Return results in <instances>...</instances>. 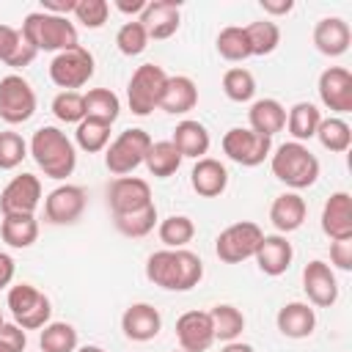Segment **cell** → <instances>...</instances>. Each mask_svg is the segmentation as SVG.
Listing matches in <instances>:
<instances>
[{
	"label": "cell",
	"mask_w": 352,
	"mask_h": 352,
	"mask_svg": "<svg viewBox=\"0 0 352 352\" xmlns=\"http://www.w3.org/2000/svg\"><path fill=\"white\" fill-rule=\"evenodd\" d=\"M349 41H352V30L341 16H324L314 28V44L327 58L344 55L349 50Z\"/></svg>",
	"instance_id": "603a6c76"
},
{
	"label": "cell",
	"mask_w": 352,
	"mask_h": 352,
	"mask_svg": "<svg viewBox=\"0 0 352 352\" xmlns=\"http://www.w3.org/2000/svg\"><path fill=\"white\" fill-rule=\"evenodd\" d=\"M322 231L330 239H352V198L349 192H333L322 209Z\"/></svg>",
	"instance_id": "7402d4cb"
},
{
	"label": "cell",
	"mask_w": 352,
	"mask_h": 352,
	"mask_svg": "<svg viewBox=\"0 0 352 352\" xmlns=\"http://www.w3.org/2000/svg\"><path fill=\"white\" fill-rule=\"evenodd\" d=\"M170 143L179 148L182 160H184V157L201 160V157L209 151V143H212V140H209V132H206V126H204L201 121L184 118V121H179V124H176Z\"/></svg>",
	"instance_id": "484cf974"
},
{
	"label": "cell",
	"mask_w": 352,
	"mask_h": 352,
	"mask_svg": "<svg viewBox=\"0 0 352 352\" xmlns=\"http://www.w3.org/2000/svg\"><path fill=\"white\" fill-rule=\"evenodd\" d=\"M41 204V182L33 173L14 176L0 192V212L3 214H33Z\"/></svg>",
	"instance_id": "7c38bea8"
},
{
	"label": "cell",
	"mask_w": 352,
	"mask_h": 352,
	"mask_svg": "<svg viewBox=\"0 0 352 352\" xmlns=\"http://www.w3.org/2000/svg\"><path fill=\"white\" fill-rule=\"evenodd\" d=\"M305 201L297 192H283L270 206V220L280 234H292L305 223Z\"/></svg>",
	"instance_id": "83f0119b"
},
{
	"label": "cell",
	"mask_w": 352,
	"mask_h": 352,
	"mask_svg": "<svg viewBox=\"0 0 352 352\" xmlns=\"http://www.w3.org/2000/svg\"><path fill=\"white\" fill-rule=\"evenodd\" d=\"M223 94L231 102H250L253 94H256V77L248 69L234 66L223 74Z\"/></svg>",
	"instance_id": "b9f144b4"
},
{
	"label": "cell",
	"mask_w": 352,
	"mask_h": 352,
	"mask_svg": "<svg viewBox=\"0 0 352 352\" xmlns=\"http://www.w3.org/2000/svg\"><path fill=\"white\" fill-rule=\"evenodd\" d=\"M0 352H16V349H14V346H11V344H6V341H3V338H0Z\"/></svg>",
	"instance_id": "9f6ffc18"
},
{
	"label": "cell",
	"mask_w": 352,
	"mask_h": 352,
	"mask_svg": "<svg viewBox=\"0 0 352 352\" xmlns=\"http://www.w3.org/2000/svg\"><path fill=\"white\" fill-rule=\"evenodd\" d=\"M316 138H319L322 148H327V151H333V154H341V151H346L349 143H352V129H349V124H346L344 118L330 116V118H322V121H319Z\"/></svg>",
	"instance_id": "e575fe53"
},
{
	"label": "cell",
	"mask_w": 352,
	"mask_h": 352,
	"mask_svg": "<svg viewBox=\"0 0 352 352\" xmlns=\"http://www.w3.org/2000/svg\"><path fill=\"white\" fill-rule=\"evenodd\" d=\"M143 165L148 168L151 176H157V179H168V176H173V173L179 170V165H182V154H179V148H176L170 140H157V143L151 140Z\"/></svg>",
	"instance_id": "4dcf8cb0"
},
{
	"label": "cell",
	"mask_w": 352,
	"mask_h": 352,
	"mask_svg": "<svg viewBox=\"0 0 352 352\" xmlns=\"http://www.w3.org/2000/svg\"><path fill=\"white\" fill-rule=\"evenodd\" d=\"M220 352H253V346L250 344H242V341H228Z\"/></svg>",
	"instance_id": "db71d44e"
},
{
	"label": "cell",
	"mask_w": 352,
	"mask_h": 352,
	"mask_svg": "<svg viewBox=\"0 0 352 352\" xmlns=\"http://www.w3.org/2000/svg\"><path fill=\"white\" fill-rule=\"evenodd\" d=\"M107 14H110L107 0H77V6H74V19L91 30L102 28L107 22Z\"/></svg>",
	"instance_id": "bcb514c9"
},
{
	"label": "cell",
	"mask_w": 352,
	"mask_h": 352,
	"mask_svg": "<svg viewBox=\"0 0 352 352\" xmlns=\"http://www.w3.org/2000/svg\"><path fill=\"white\" fill-rule=\"evenodd\" d=\"M209 316H212L214 338H220V341H226V344L234 341V338L245 330V316H242V311L234 308V305H228V302L214 305V308L209 311Z\"/></svg>",
	"instance_id": "8d00e7d4"
},
{
	"label": "cell",
	"mask_w": 352,
	"mask_h": 352,
	"mask_svg": "<svg viewBox=\"0 0 352 352\" xmlns=\"http://www.w3.org/2000/svg\"><path fill=\"white\" fill-rule=\"evenodd\" d=\"M8 308L14 316V324H19L22 330H38L50 324V316H52L50 297L30 283H16L8 289Z\"/></svg>",
	"instance_id": "8992f818"
},
{
	"label": "cell",
	"mask_w": 352,
	"mask_h": 352,
	"mask_svg": "<svg viewBox=\"0 0 352 352\" xmlns=\"http://www.w3.org/2000/svg\"><path fill=\"white\" fill-rule=\"evenodd\" d=\"M275 322L286 338H308L316 327V314L308 302H286L278 311Z\"/></svg>",
	"instance_id": "d4e9b609"
},
{
	"label": "cell",
	"mask_w": 352,
	"mask_h": 352,
	"mask_svg": "<svg viewBox=\"0 0 352 352\" xmlns=\"http://www.w3.org/2000/svg\"><path fill=\"white\" fill-rule=\"evenodd\" d=\"M330 261L341 272L352 270V239H333L330 242Z\"/></svg>",
	"instance_id": "7dc6e473"
},
{
	"label": "cell",
	"mask_w": 352,
	"mask_h": 352,
	"mask_svg": "<svg viewBox=\"0 0 352 352\" xmlns=\"http://www.w3.org/2000/svg\"><path fill=\"white\" fill-rule=\"evenodd\" d=\"M223 151L236 165L256 168L272 154V138H264V135L253 132L250 126L248 129L245 126H234V129H228L223 135Z\"/></svg>",
	"instance_id": "30bf717a"
},
{
	"label": "cell",
	"mask_w": 352,
	"mask_h": 352,
	"mask_svg": "<svg viewBox=\"0 0 352 352\" xmlns=\"http://www.w3.org/2000/svg\"><path fill=\"white\" fill-rule=\"evenodd\" d=\"M264 231L250 223V220H242V223H234L228 228H223L214 239V253L220 261L226 264H239L245 258H253L256 256V248L261 242Z\"/></svg>",
	"instance_id": "ba28073f"
},
{
	"label": "cell",
	"mask_w": 352,
	"mask_h": 352,
	"mask_svg": "<svg viewBox=\"0 0 352 352\" xmlns=\"http://www.w3.org/2000/svg\"><path fill=\"white\" fill-rule=\"evenodd\" d=\"M165 82H168V74L162 66L157 63H143L132 72V80L126 85V102H129V110L135 116H148L151 110L160 107V99H162V91H165Z\"/></svg>",
	"instance_id": "5b68a950"
},
{
	"label": "cell",
	"mask_w": 352,
	"mask_h": 352,
	"mask_svg": "<svg viewBox=\"0 0 352 352\" xmlns=\"http://www.w3.org/2000/svg\"><path fill=\"white\" fill-rule=\"evenodd\" d=\"M146 278L168 292H190L204 278V261L187 248H176V250L165 248L148 256Z\"/></svg>",
	"instance_id": "6da1fadb"
},
{
	"label": "cell",
	"mask_w": 352,
	"mask_h": 352,
	"mask_svg": "<svg viewBox=\"0 0 352 352\" xmlns=\"http://www.w3.org/2000/svg\"><path fill=\"white\" fill-rule=\"evenodd\" d=\"M148 204H154V201H151V187H148L146 179L118 176L107 187V206H110L113 214H126V212L143 209Z\"/></svg>",
	"instance_id": "4fadbf2b"
},
{
	"label": "cell",
	"mask_w": 352,
	"mask_h": 352,
	"mask_svg": "<svg viewBox=\"0 0 352 352\" xmlns=\"http://www.w3.org/2000/svg\"><path fill=\"white\" fill-rule=\"evenodd\" d=\"M253 258H256V264H258V270L264 275L278 278V275H283L289 270V264L294 258V248L283 234H264Z\"/></svg>",
	"instance_id": "d6986e66"
},
{
	"label": "cell",
	"mask_w": 352,
	"mask_h": 352,
	"mask_svg": "<svg viewBox=\"0 0 352 352\" xmlns=\"http://www.w3.org/2000/svg\"><path fill=\"white\" fill-rule=\"evenodd\" d=\"M85 212V190L77 184L55 187L44 201V217L55 226H72Z\"/></svg>",
	"instance_id": "5bb4252c"
},
{
	"label": "cell",
	"mask_w": 352,
	"mask_h": 352,
	"mask_svg": "<svg viewBox=\"0 0 352 352\" xmlns=\"http://www.w3.org/2000/svg\"><path fill=\"white\" fill-rule=\"evenodd\" d=\"M30 157L50 179H66L77 168V151L74 143L60 132L58 126H41L30 138Z\"/></svg>",
	"instance_id": "7a4b0ae2"
},
{
	"label": "cell",
	"mask_w": 352,
	"mask_h": 352,
	"mask_svg": "<svg viewBox=\"0 0 352 352\" xmlns=\"http://www.w3.org/2000/svg\"><path fill=\"white\" fill-rule=\"evenodd\" d=\"M28 157V143L16 132H0V170H14Z\"/></svg>",
	"instance_id": "f6af8a7d"
},
{
	"label": "cell",
	"mask_w": 352,
	"mask_h": 352,
	"mask_svg": "<svg viewBox=\"0 0 352 352\" xmlns=\"http://www.w3.org/2000/svg\"><path fill=\"white\" fill-rule=\"evenodd\" d=\"M151 146V135L146 129H124L107 148H104V165L116 176L132 173L138 165H143L146 151Z\"/></svg>",
	"instance_id": "52a82bcc"
},
{
	"label": "cell",
	"mask_w": 352,
	"mask_h": 352,
	"mask_svg": "<svg viewBox=\"0 0 352 352\" xmlns=\"http://www.w3.org/2000/svg\"><path fill=\"white\" fill-rule=\"evenodd\" d=\"M113 223H116V228L124 236L140 239V236H146V234L154 231V226H157V206L148 204V206L135 209V212H126V214H113Z\"/></svg>",
	"instance_id": "836d02e7"
},
{
	"label": "cell",
	"mask_w": 352,
	"mask_h": 352,
	"mask_svg": "<svg viewBox=\"0 0 352 352\" xmlns=\"http://www.w3.org/2000/svg\"><path fill=\"white\" fill-rule=\"evenodd\" d=\"M146 44H148V33H146V28L140 25V19H129V22H124L121 28H118V33H116V47H118V52L121 55H140L143 50H146Z\"/></svg>",
	"instance_id": "7bdbcfd3"
},
{
	"label": "cell",
	"mask_w": 352,
	"mask_h": 352,
	"mask_svg": "<svg viewBox=\"0 0 352 352\" xmlns=\"http://www.w3.org/2000/svg\"><path fill=\"white\" fill-rule=\"evenodd\" d=\"M116 8L121 11V14H126V16H140L143 14V8H146V0H116Z\"/></svg>",
	"instance_id": "f5cc1de1"
},
{
	"label": "cell",
	"mask_w": 352,
	"mask_h": 352,
	"mask_svg": "<svg viewBox=\"0 0 352 352\" xmlns=\"http://www.w3.org/2000/svg\"><path fill=\"white\" fill-rule=\"evenodd\" d=\"M214 44H217L220 58H226V60H231V63L250 58V41H248V33H245V28H239V25H228V28H223V30L217 33V41H214Z\"/></svg>",
	"instance_id": "ab89813d"
},
{
	"label": "cell",
	"mask_w": 352,
	"mask_h": 352,
	"mask_svg": "<svg viewBox=\"0 0 352 352\" xmlns=\"http://www.w3.org/2000/svg\"><path fill=\"white\" fill-rule=\"evenodd\" d=\"M270 168L278 182L292 190H305L319 179V160L305 143H280L275 154H270Z\"/></svg>",
	"instance_id": "277c9868"
},
{
	"label": "cell",
	"mask_w": 352,
	"mask_h": 352,
	"mask_svg": "<svg viewBox=\"0 0 352 352\" xmlns=\"http://www.w3.org/2000/svg\"><path fill=\"white\" fill-rule=\"evenodd\" d=\"M261 8L270 16H283V14H289L294 8V3L292 0H261Z\"/></svg>",
	"instance_id": "f907efd6"
},
{
	"label": "cell",
	"mask_w": 352,
	"mask_h": 352,
	"mask_svg": "<svg viewBox=\"0 0 352 352\" xmlns=\"http://www.w3.org/2000/svg\"><path fill=\"white\" fill-rule=\"evenodd\" d=\"M0 236L8 248H30L38 239V220L33 214H3Z\"/></svg>",
	"instance_id": "f546056e"
},
{
	"label": "cell",
	"mask_w": 352,
	"mask_h": 352,
	"mask_svg": "<svg viewBox=\"0 0 352 352\" xmlns=\"http://www.w3.org/2000/svg\"><path fill=\"white\" fill-rule=\"evenodd\" d=\"M140 25L146 28L148 38H170L179 25H182V3L179 0H154V3H146L143 14L138 16Z\"/></svg>",
	"instance_id": "ac0fdd59"
},
{
	"label": "cell",
	"mask_w": 352,
	"mask_h": 352,
	"mask_svg": "<svg viewBox=\"0 0 352 352\" xmlns=\"http://www.w3.org/2000/svg\"><path fill=\"white\" fill-rule=\"evenodd\" d=\"M14 270H16V267H14V258L0 250V289H6V286L14 280Z\"/></svg>",
	"instance_id": "816d5d0a"
},
{
	"label": "cell",
	"mask_w": 352,
	"mask_h": 352,
	"mask_svg": "<svg viewBox=\"0 0 352 352\" xmlns=\"http://www.w3.org/2000/svg\"><path fill=\"white\" fill-rule=\"evenodd\" d=\"M110 126L113 124H104V121H96V118H82L77 124V132H74V140L82 151L88 154H96V151H104L107 143H110Z\"/></svg>",
	"instance_id": "60d3db41"
},
{
	"label": "cell",
	"mask_w": 352,
	"mask_h": 352,
	"mask_svg": "<svg viewBox=\"0 0 352 352\" xmlns=\"http://www.w3.org/2000/svg\"><path fill=\"white\" fill-rule=\"evenodd\" d=\"M245 33L250 41V55H258V58L275 52V47L280 44V28L272 19L250 22V25H245Z\"/></svg>",
	"instance_id": "f35d334b"
},
{
	"label": "cell",
	"mask_w": 352,
	"mask_h": 352,
	"mask_svg": "<svg viewBox=\"0 0 352 352\" xmlns=\"http://www.w3.org/2000/svg\"><path fill=\"white\" fill-rule=\"evenodd\" d=\"M0 327H3V308H0Z\"/></svg>",
	"instance_id": "6f0895ef"
},
{
	"label": "cell",
	"mask_w": 352,
	"mask_h": 352,
	"mask_svg": "<svg viewBox=\"0 0 352 352\" xmlns=\"http://www.w3.org/2000/svg\"><path fill=\"white\" fill-rule=\"evenodd\" d=\"M94 77V55L77 44L66 52H58L50 63V80L63 91H77Z\"/></svg>",
	"instance_id": "9c48e42d"
},
{
	"label": "cell",
	"mask_w": 352,
	"mask_h": 352,
	"mask_svg": "<svg viewBox=\"0 0 352 352\" xmlns=\"http://www.w3.org/2000/svg\"><path fill=\"white\" fill-rule=\"evenodd\" d=\"M157 234H160V242L170 250L187 248V242H192V236H195V223L187 214H170L160 223Z\"/></svg>",
	"instance_id": "d590c367"
},
{
	"label": "cell",
	"mask_w": 352,
	"mask_h": 352,
	"mask_svg": "<svg viewBox=\"0 0 352 352\" xmlns=\"http://www.w3.org/2000/svg\"><path fill=\"white\" fill-rule=\"evenodd\" d=\"M82 104H85V118H96L104 124H113L121 113V102L110 88H91L88 94H82Z\"/></svg>",
	"instance_id": "d6a6232c"
},
{
	"label": "cell",
	"mask_w": 352,
	"mask_h": 352,
	"mask_svg": "<svg viewBox=\"0 0 352 352\" xmlns=\"http://www.w3.org/2000/svg\"><path fill=\"white\" fill-rule=\"evenodd\" d=\"M319 121H322V113H319V107L311 104V102H297V104H292V110H289V116H286L289 135H292L297 143L316 138Z\"/></svg>",
	"instance_id": "1f68e13d"
},
{
	"label": "cell",
	"mask_w": 352,
	"mask_h": 352,
	"mask_svg": "<svg viewBox=\"0 0 352 352\" xmlns=\"http://www.w3.org/2000/svg\"><path fill=\"white\" fill-rule=\"evenodd\" d=\"M176 341L182 352H206L214 344L209 311H187L176 319Z\"/></svg>",
	"instance_id": "9a60e30c"
},
{
	"label": "cell",
	"mask_w": 352,
	"mask_h": 352,
	"mask_svg": "<svg viewBox=\"0 0 352 352\" xmlns=\"http://www.w3.org/2000/svg\"><path fill=\"white\" fill-rule=\"evenodd\" d=\"M74 6H77V0H41V11L55 14V16L74 14Z\"/></svg>",
	"instance_id": "681fc988"
},
{
	"label": "cell",
	"mask_w": 352,
	"mask_h": 352,
	"mask_svg": "<svg viewBox=\"0 0 352 352\" xmlns=\"http://www.w3.org/2000/svg\"><path fill=\"white\" fill-rule=\"evenodd\" d=\"M195 104H198V88H195V82L190 77H184V74L168 77L165 91H162V99H160V110H165L170 116H184Z\"/></svg>",
	"instance_id": "cb8c5ba5"
},
{
	"label": "cell",
	"mask_w": 352,
	"mask_h": 352,
	"mask_svg": "<svg viewBox=\"0 0 352 352\" xmlns=\"http://www.w3.org/2000/svg\"><path fill=\"white\" fill-rule=\"evenodd\" d=\"M248 121H250L253 132H258L264 138H272L286 126V107L278 99H258V102L250 104Z\"/></svg>",
	"instance_id": "4316f807"
},
{
	"label": "cell",
	"mask_w": 352,
	"mask_h": 352,
	"mask_svg": "<svg viewBox=\"0 0 352 352\" xmlns=\"http://www.w3.org/2000/svg\"><path fill=\"white\" fill-rule=\"evenodd\" d=\"M38 346H41V352H74L77 349V330L69 322H50L41 327Z\"/></svg>",
	"instance_id": "74e56055"
},
{
	"label": "cell",
	"mask_w": 352,
	"mask_h": 352,
	"mask_svg": "<svg viewBox=\"0 0 352 352\" xmlns=\"http://www.w3.org/2000/svg\"><path fill=\"white\" fill-rule=\"evenodd\" d=\"M179 352H182V349H179Z\"/></svg>",
	"instance_id": "680465c9"
},
{
	"label": "cell",
	"mask_w": 352,
	"mask_h": 352,
	"mask_svg": "<svg viewBox=\"0 0 352 352\" xmlns=\"http://www.w3.org/2000/svg\"><path fill=\"white\" fill-rule=\"evenodd\" d=\"M74 352H104L102 346H94V344H88V346H80V349H74Z\"/></svg>",
	"instance_id": "11a10c76"
},
{
	"label": "cell",
	"mask_w": 352,
	"mask_h": 352,
	"mask_svg": "<svg viewBox=\"0 0 352 352\" xmlns=\"http://www.w3.org/2000/svg\"><path fill=\"white\" fill-rule=\"evenodd\" d=\"M121 330L129 341H151L162 330V316L148 302H135L121 316Z\"/></svg>",
	"instance_id": "ffe728a7"
},
{
	"label": "cell",
	"mask_w": 352,
	"mask_h": 352,
	"mask_svg": "<svg viewBox=\"0 0 352 352\" xmlns=\"http://www.w3.org/2000/svg\"><path fill=\"white\" fill-rule=\"evenodd\" d=\"M36 113V91L22 74H6L0 80V118L6 124H25Z\"/></svg>",
	"instance_id": "8fae6325"
},
{
	"label": "cell",
	"mask_w": 352,
	"mask_h": 352,
	"mask_svg": "<svg viewBox=\"0 0 352 352\" xmlns=\"http://www.w3.org/2000/svg\"><path fill=\"white\" fill-rule=\"evenodd\" d=\"M190 184L201 198H217L228 187V170L220 160L201 157V160H195V165L190 170Z\"/></svg>",
	"instance_id": "44dd1931"
},
{
	"label": "cell",
	"mask_w": 352,
	"mask_h": 352,
	"mask_svg": "<svg viewBox=\"0 0 352 352\" xmlns=\"http://www.w3.org/2000/svg\"><path fill=\"white\" fill-rule=\"evenodd\" d=\"M319 99L333 113H349L352 110V74L344 66H330L319 74Z\"/></svg>",
	"instance_id": "2e32d148"
},
{
	"label": "cell",
	"mask_w": 352,
	"mask_h": 352,
	"mask_svg": "<svg viewBox=\"0 0 352 352\" xmlns=\"http://www.w3.org/2000/svg\"><path fill=\"white\" fill-rule=\"evenodd\" d=\"M22 38L36 50V52H66L77 47V28L69 22V16H55L47 11H33L22 22Z\"/></svg>",
	"instance_id": "3957f363"
},
{
	"label": "cell",
	"mask_w": 352,
	"mask_h": 352,
	"mask_svg": "<svg viewBox=\"0 0 352 352\" xmlns=\"http://www.w3.org/2000/svg\"><path fill=\"white\" fill-rule=\"evenodd\" d=\"M38 52L22 38V33L11 25H0V60L11 69H25L33 63Z\"/></svg>",
	"instance_id": "f1b7e54d"
},
{
	"label": "cell",
	"mask_w": 352,
	"mask_h": 352,
	"mask_svg": "<svg viewBox=\"0 0 352 352\" xmlns=\"http://www.w3.org/2000/svg\"><path fill=\"white\" fill-rule=\"evenodd\" d=\"M0 338L6 341V344H11L16 352H25V346H28V336H25V330L19 327V324H6L3 322V327H0Z\"/></svg>",
	"instance_id": "c3c4849f"
},
{
	"label": "cell",
	"mask_w": 352,
	"mask_h": 352,
	"mask_svg": "<svg viewBox=\"0 0 352 352\" xmlns=\"http://www.w3.org/2000/svg\"><path fill=\"white\" fill-rule=\"evenodd\" d=\"M52 116L63 124H80L85 118V104L80 91H60L52 99Z\"/></svg>",
	"instance_id": "ee69618b"
},
{
	"label": "cell",
	"mask_w": 352,
	"mask_h": 352,
	"mask_svg": "<svg viewBox=\"0 0 352 352\" xmlns=\"http://www.w3.org/2000/svg\"><path fill=\"white\" fill-rule=\"evenodd\" d=\"M302 289L308 294V302L311 305H319V308H330L336 300H338V280H336V272L330 270V264L314 258L305 264L302 270Z\"/></svg>",
	"instance_id": "e0dca14e"
}]
</instances>
